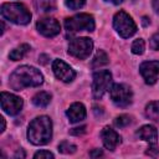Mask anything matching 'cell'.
I'll use <instances>...</instances> for the list:
<instances>
[{
	"label": "cell",
	"instance_id": "9c48e42d",
	"mask_svg": "<svg viewBox=\"0 0 159 159\" xmlns=\"http://www.w3.org/2000/svg\"><path fill=\"white\" fill-rule=\"evenodd\" d=\"M137 135L140 139H143L148 143V145H149V148H148L149 150L147 152L148 155L154 157L159 153V149H158V145H157V143H158V132H157L154 125L147 124V125L140 127L137 130Z\"/></svg>",
	"mask_w": 159,
	"mask_h": 159
},
{
	"label": "cell",
	"instance_id": "6da1fadb",
	"mask_svg": "<svg viewBox=\"0 0 159 159\" xmlns=\"http://www.w3.org/2000/svg\"><path fill=\"white\" fill-rule=\"evenodd\" d=\"M42 73L32 66H20L10 76V87L15 91H21L26 87H37L42 84Z\"/></svg>",
	"mask_w": 159,
	"mask_h": 159
},
{
	"label": "cell",
	"instance_id": "7402d4cb",
	"mask_svg": "<svg viewBox=\"0 0 159 159\" xmlns=\"http://www.w3.org/2000/svg\"><path fill=\"white\" fill-rule=\"evenodd\" d=\"M132 123V117L128 114H120L114 119V125L118 128H124Z\"/></svg>",
	"mask_w": 159,
	"mask_h": 159
},
{
	"label": "cell",
	"instance_id": "277c9868",
	"mask_svg": "<svg viewBox=\"0 0 159 159\" xmlns=\"http://www.w3.org/2000/svg\"><path fill=\"white\" fill-rule=\"evenodd\" d=\"M65 27L68 32L75 34L78 31H93L94 30V19L92 15L82 12L75 16L67 17L65 20Z\"/></svg>",
	"mask_w": 159,
	"mask_h": 159
},
{
	"label": "cell",
	"instance_id": "ba28073f",
	"mask_svg": "<svg viewBox=\"0 0 159 159\" xmlns=\"http://www.w3.org/2000/svg\"><path fill=\"white\" fill-rule=\"evenodd\" d=\"M112 102L118 107H127L132 103L133 93L129 86L124 83H114L109 89Z\"/></svg>",
	"mask_w": 159,
	"mask_h": 159
},
{
	"label": "cell",
	"instance_id": "e0dca14e",
	"mask_svg": "<svg viewBox=\"0 0 159 159\" xmlns=\"http://www.w3.org/2000/svg\"><path fill=\"white\" fill-rule=\"evenodd\" d=\"M145 116H147V118H149L154 122H159V101H153L147 104Z\"/></svg>",
	"mask_w": 159,
	"mask_h": 159
},
{
	"label": "cell",
	"instance_id": "4316f807",
	"mask_svg": "<svg viewBox=\"0 0 159 159\" xmlns=\"http://www.w3.org/2000/svg\"><path fill=\"white\" fill-rule=\"evenodd\" d=\"M86 132V125H81V127H77V128H73L70 130V134L72 135H81Z\"/></svg>",
	"mask_w": 159,
	"mask_h": 159
},
{
	"label": "cell",
	"instance_id": "cb8c5ba5",
	"mask_svg": "<svg viewBox=\"0 0 159 159\" xmlns=\"http://www.w3.org/2000/svg\"><path fill=\"white\" fill-rule=\"evenodd\" d=\"M65 2H66V6L68 9L77 10V9H81L84 5L86 0H65Z\"/></svg>",
	"mask_w": 159,
	"mask_h": 159
},
{
	"label": "cell",
	"instance_id": "7c38bea8",
	"mask_svg": "<svg viewBox=\"0 0 159 159\" xmlns=\"http://www.w3.org/2000/svg\"><path fill=\"white\" fill-rule=\"evenodd\" d=\"M36 29L45 37H53L61 31L60 22L53 17H45L39 20L36 24Z\"/></svg>",
	"mask_w": 159,
	"mask_h": 159
},
{
	"label": "cell",
	"instance_id": "4dcf8cb0",
	"mask_svg": "<svg viewBox=\"0 0 159 159\" xmlns=\"http://www.w3.org/2000/svg\"><path fill=\"white\" fill-rule=\"evenodd\" d=\"M104 1H107V2H112V4H114V5H119L123 0H104Z\"/></svg>",
	"mask_w": 159,
	"mask_h": 159
},
{
	"label": "cell",
	"instance_id": "d6a6232c",
	"mask_svg": "<svg viewBox=\"0 0 159 159\" xmlns=\"http://www.w3.org/2000/svg\"><path fill=\"white\" fill-rule=\"evenodd\" d=\"M142 22H143V25H144V26H147L148 24H150V21H149V20H148V17H145V16L143 17V21H142Z\"/></svg>",
	"mask_w": 159,
	"mask_h": 159
},
{
	"label": "cell",
	"instance_id": "484cf974",
	"mask_svg": "<svg viewBox=\"0 0 159 159\" xmlns=\"http://www.w3.org/2000/svg\"><path fill=\"white\" fill-rule=\"evenodd\" d=\"M149 45L152 47V50H155V51H159V32L154 34L150 40H149Z\"/></svg>",
	"mask_w": 159,
	"mask_h": 159
},
{
	"label": "cell",
	"instance_id": "3957f363",
	"mask_svg": "<svg viewBox=\"0 0 159 159\" xmlns=\"http://www.w3.org/2000/svg\"><path fill=\"white\" fill-rule=\"evenodd\" d=\"M1 15L7 21L16 25H27L31 21V12L24 4L5 2L1 5Z\"/></svg>",
	"mask_w": 159,
	"mask_h": 159
},
{
	"label": "cell",
	"instance_id": "30bf717a",
	"mask_svg": "<svg viewBox=\"0 0 159 159\" xmlns=\"http://www.w3.org/2000/svg\"><path fill=\"white\" fill-rule=\"evenodd\" d=\"M22 104L24 102L20 97L9 92H1V108L5 113L10 116H16L17 113H20Z\"/></svg>",
	"mask_w": 159,
	"mask_h": 159
},
{
	"label": "cell",
	"instance_id": "1f68e13d",
	"mask_svg": "<svg viewBox=\"0 0 159 159\" xmlns=\"http://www.w3.org/2000/svg\"><path fill=\"white\" fill-rule=\"evenodd\" d=\"M0 119H1V129H0V132L2 133L5 130V119H4V117H1Z\"/></svg>",
	"mask_w": 159,
	"mask_h": 159
},
{
	"label": "cell",
	"instance_id": "5b68a950",
	"mask_svg": "<svg viewBox=\"0 0 159 159\" xmlns=\"http://www.w3.org/2000/svg\"><path fill=\"white\" fill-rule=\"evenodd\" d=\"M113 27L123 39H129L137 32V25L125 11H118L113 16Z\"/></svg>",
	"mask_w": 159,
	"mask_h": 159
},
{
	"label": "cell",
	"instance_id": "ac0fdd59",
	"mask_svg": "<svg viewBox=\"0 0 159 159\" xmlns=\"http://www.w3.org/2000/svg\"><path fill=\"white\" fill-rule=\"evenodd\" d=\"M30 50H31L30 45H27V43H22V45H20V46L15 47V48L9 53V57H10V60H12V61H19V60L24 58L25 55H26Z\"/></svg>",
	"mask_w": 159,
	"mask_h": 159
},
{
	"label": "cell",
	"instance_id": "f1b7e54d",
	"mask_svg": "<svg viewBox=\"0 0 159 159\" xmlns=\"http://www.w3.org/2000/svg\"><path fill=\"white\" fill-rule=\"evenodd\" d=\"M152 5H153V9L155 12H159V0H153L152 1Z\"/></svg>",
	"mask_w": 159,
	"mask_h": 159
},
{
	"label": "cell",
	"instance_id": "f546056e",
	"mask_svg": "<svg viewBox=\"0 0 159 159\" xmlns=\"http://www.w3.org/2000/svg\"><path fill=\"white\" fill-rule=\"evenodd\" d=\"M19 157H21V158H25V153H24V150L22 149H20L15 155H14V158H19Z\"/></svg>",
	"mask_w": 159,
	"mask_h": 159
},
{
	"label": "cell",
	"instance_id": "44dd1931",
	"mask_svg": "<svg viewBox=\"0 0 159 159\" xmlns=\"http://www.w3.org/2000/svg\"><path fill=\"white\" fill-rule=\"evenodd\" d=\"M77 150V147L67 140H63L58 144V152L62 154H73Z\"/></svg>",
	"mask_w": 159,
	"mask_h": 159
},
{
	"label": "cell",
	"instance_id": "8992f818",
	"mask_svg": "<svg viewBox=\"0 0 159 159\" xmlns=\"http://www.w3.org/2000/svg\"><path fill=\"white\" fill-rule=\"evenodd\" d=\"M112 87V73L107 70H99L93 73L92 77V94L96 99L103 97V94Z\"/></svg>",
	"mask_w": 159,
	"mask_h": 159
},
{
	"label": "cell",
	"instance_id": "83f0119b",
	"mask_svg": "<svg viewBox=\"0 0 159 159\" xmlns=\"http://www.w3.org/2000/svg\"><path fill=\"white\" fill-rule=\"evenodd\" d=\"M103 153H102V150H99V149H96V150H92L91 153H89V157H92V158H96V157H101Z\"/></svg>",
	"mask_w": 159,
	"mask_h": 159
},
{
	"label": "cell",
	"instance_id": "9a60e30c",
	"mask_svg": "<svg viewBox=\"0 0 159 159\" xmlns=\"http://www.w3.org/2000/svg\"><path fill=\"white\" fill-rule=\"evenodd\" d=\"M66 114L68 117L70 123H77V122H81L86 118V108L82 103L75 102L68 107Z\"/></svg>",
	"mask_w": 159,
	"mask_h": 159
},
{
	"label": "cell",
	"instance_id": "ffe728a7",
	"mask_svg": "<svg viewBox=\"0 0 159 159\" xmlns=\"http://www.w3.org/2000/svg\"><path fill=\"white\" fill-rule=\"evenodd\" d=\"M108 63V56L103 50H98L97 53L94 55L93 60H92V67L93 68H99L104 65Z\"/></svg>",
	"mask_w": 159,
	"mask_h": 159
},
{
	"label": "cell",
	"instance_id": "5bb4252c",
	"mask_svg": "<svg viewBox=\"0 0 159 159\" xmlns=\"http://www.w3.org/2000/svg\"><path fill=\"white\" fill-rule=\"evenodd\" d=\"M101 139H102V143L103 145L106 147V149L113 152L118 144H120V135L114 130L112 129L111 127H104L101 132Z\"/></svg>",
	"mask_w": 159,
	"mask_h": 159
},
{
	"label": "cell",
	"instance_id": "d4e9b609",
	"mask_svg": "<svg viewBox=\"0 0 159 159\" xmlns=\"http://www.w3.org/2000/svg\"><path fill=\"white\" fill-rule=\"evenodd\" d=\"M34 158L35 159H39V158L40 159H52L53 154L51 152H48V150H40V152L34 154Z\"/></svg>",
	"mask_w": 159,
	"mask_h": 159
},
{
	"label": "cell",
	"instance_id": "d6986e66",
	"mask_svg": "<svg viewBox=\"0 0 159 159\" xmlns=\"http://www.w3.org/2000/svg\"><path fill=\"white\" fill-rule=\"evenodd\" d=\"M51 102V94L48 92H39L32 97V103L36 107H46Z\"/></svg>",
	"mask_w": 159,
	"mask_h": 159
},
{
	"label": "cell",
	"instance_id": "2e32d148",
	"mask_svg": "<svg viewBox=\"0 0 159 159\" xmlns=\"http://www.w3.org/2000/svg\"><path fill=\"white\" fill-rule=\"evenodd\" d=\"M34 5L39 12H50L56 9V0H34Z\"/></svg>",
	"mask_w": 159,
	"mask_h": 159
},
{
	"label": "cell",
	"instance_id": "52a82bcc",
	"mask_svg": "<svg viewBox=\"0 0 159 159\" xmlns=\"http://www.w3.org/2000/svg\"><path fill=\"white\" fill-rule=\"evenodd\" d=\"M93 50V42L88 37H77L72 39L68 43V53L78 60L87 58Z\"/></svg>",
	"mask_w": 159,
	"mask_h": 159
},
{
	"label": "cell",
	"instance_id": "7a4b0ae2",
	"mask_svg": "<svg viewBox=\"0 0 159 159\" xmlns=\"http://www.w3.org/2000/svg\"><path fill=\"white\" fill-rule=\"evenodd\" d=\"M52 138V122L47 116L36 117L27 128V139L34 145H45Z\"/></svg>",
	"mask_w": 159,
	"mask_h": 159
},
{
	"label": "cell",
	"instance_id": "603a6c76",
	"mask_svg": "<svg viewBox=\"0 0 159 159\" xmlns=\"http://www.w3.org/2000/svg\"><path fill=\"white\" fill-rule=\"evenodd\" d=\"M145 50V42L143 39H137L132 43V52L134 55H142Z\"/></svg>",
	"mask_w": 159,
	"mask_h": 159
},
{
	"label": "cell",
	"instance_id": "4fadbf2b",
	"mask_svg": "<svg viewBox=\"0 0 159 159\" xmlns=\"http://www.w3.org/2000/svg\"><path fill=\"white\" fill-rule=\"evenodd\" d=\"M139 72L147 84H154L159 75V61H145L139 66Z\"/></svg>",
	"mask_w": 159,
	"mask_h": 159
},
{
	"label": "cell",
	"instance_id": "8fae6325",
	"mask_svg": "<svg viewBox=\"0 0 159 159\" xmlns=\"http://www.w3.org/2000/svg\"><path fill=\"white\" fill-rule=\"evenodd\" d=\"M52 71H53L55 76H56L60 81L66 82V83L72 82V81L75 80V77H76L75 70H73L70 65H67L65 61L58 60V58L52 62Z\"/></svg>",
	"mask_w": 159,
	"mask_h": 159
}]
</instances>
